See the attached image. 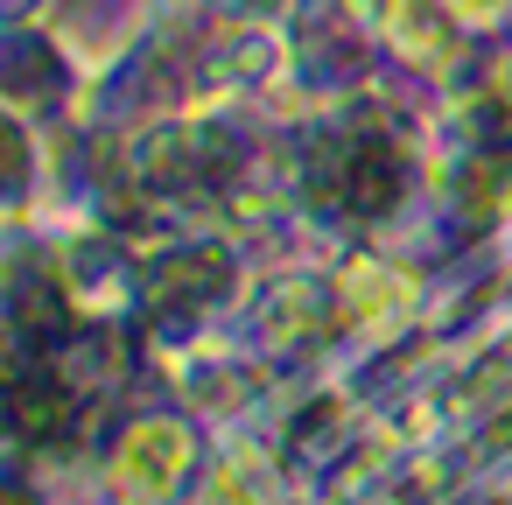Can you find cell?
Masks as SVG:
<instances>
[{
	"label": "cell",
	"instance_id": "cell-1",
	"mask_svg": "<svg viewBox=\"0 0 512 505\" xmlns=\"http://www.w3.org/2000/svg\"><path fill=\"white\" fill-rule=\"evenodd\" d=\"M344 190H351L358 211H386V204L400 197V162H393V148L358 141V155H351V169H344Z\"/></svg>",
	"mask_w": 512,
	"mask_h": 505
}]
</instances>
